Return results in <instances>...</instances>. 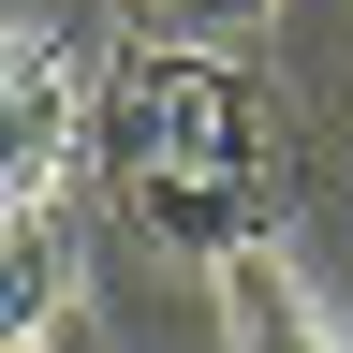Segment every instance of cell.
<instances>
[{"label": "cell", "instance_id": "8992f818", "mask_svg": "<svg viewBox=\"0 0 353 353\" xmlns=\"http://www.w3.org/2000/svg\"><path fill=\"white\" fill-rule=\"evenodd\" d=\"M15 353H103V324H88V309H59V324H15Z\"/></svg>", "mask_w": 353, "mask_h": 353}, {"label": "cell", "instance_id": "6da1fadb", "mask_svg": "<svg viewBox=\"0 0 353 353\" xmlns=\"http://www.w3.org/2000/svg\"><path fill=\"white\" fill-rule=\"evenodd\" d=\"M103 176H118V206L148 221L162 250L236 265V250L294 236V206H309V118H294V88L265 59H236V44L132 30L103 59Z\"/></svg>", "mask_w": 353, "mask_h": 353}, {"label": "cell", "instance_id": "5b68a950", "mask_svg": "<svg viewBox=\"0 0 353 353\" xmlns=\"http://www.w3.org/2000/svg\"><path fill=\"white\" fill-rule=\"evenodd\" d=\"M280 0H132V30H162V44H250Z\"/></svg>", "mask_w": 353, "mask_h": 353}, {"label": "cell", "instance_id": "3957f363", "mask_svg": "<svg viewBox=\"0 0 353 353\" xmlns=\"http://www.w3.org/2000/svg\"><path fill=\"white\" fill-rule=\"evenodd\" d=\"M221 339H236V353H353L339 309L309 294L280 250H236V265H221Z\"/></svg>", "mask_w": 353, "mask_h": 353}, {"label": "cell", "instance_id": "7a4b0ae2", "mask_svg": "<svg viewBox=\"0 0 353 353\" xmlns=\"http://www.w3.org/2000/svg\"><path fill=\"white\" fill-rule=\"evenodd\" d=\"M0 176H15V206H74L103 176V59L44 15H15L0 44Z\"/></svg>", "mask_w": 353, "mask_h": 353}, {"label": "cell", "instance_id": "277c9868", "mask_svg": "<svg viewBox=\"0 0 353 353\" xmlns=\"http://www.w3.org/2000/svg\"><path fill=\"white\" fill-rule=\"evenodd\" d=\"M0 309H15V324L88 309V236H74V206H0Z\"/></svg>", "mask_w": 353, "mask_h": 353}]
</instances>
